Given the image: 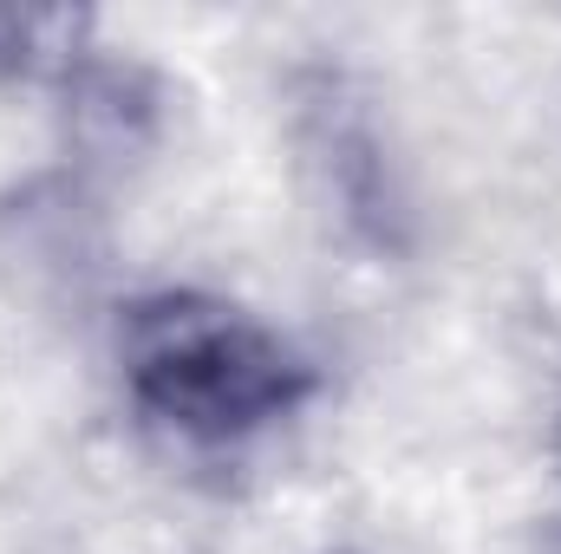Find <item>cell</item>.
I'll list each match as a JSON object with an SVG mask.
<instances>
[{
    "instance_id": "cell-2",
    "label": "cell",
    "mask_w": 561,
    "mask_h": 554,
    "mask_svg": "<svg viewBox=\"0 0 561 554\" xmlns=\"http://www.w3.org/2000/svg\"><path fill=\"white\" fill-rule=\"evenodd\" d=\"M85 7H0V79H53L85 53Z\"/></svg>"
},
{
    "instance_id": "cell-1",
    "label": "cell",
    "mask_w": 561,
    "mask_h": 554,
    "mask_svg": "<svg viewBox=\"0 0 561 554\" xmlns=\"http://www.w3.org/2000/svg\"><path fill=\"white\" fill-rule=\"evenodd\" d=\"M125 366L144 412L203 443L249 437L313 392L300 353H287L249 313L203 293L144 300L125 326Z\"/></svg>"
}]
</instances>
